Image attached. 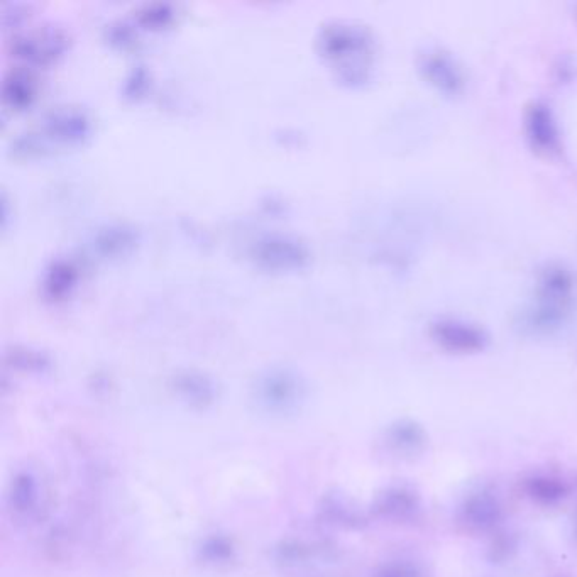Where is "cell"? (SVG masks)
<instances>
[{"mask_svg":"<svg viewBox=\"0 0 577 577\" xmlns=\"http://www.w3.org/2000/svg\"><path fill=\"white\" fill-rule=\"evenodd\" d=\"M300 398L297 380L286 374L270 376L259 388V402L271 412H288Z\"/></svg>","mask_w":577,"mask_h":577,"instance_id":"cell-5","label":"cell"},{"mask_svg":"<svg viewBox=\"0 0 577 577\" xmlns=\"http://www.w3.org/2000/svg\"><path fill=\"white\" fill-rule=\"evenodd\" d=\"M500 517V503L490 491H478L469 495L459 512V520L469 532H486L495 527Z\"/></svg>","mask_w":577,"mask_h":577,"instance_id":"cell-3","label":"cell"},{"mask_svg":"<svg viewBox=\"0 0 577 577\" xmlns=\"http://www.w3.org/2000/svg\"><path fill=\"white\" fill-rule=\"evenodd\" d=\"M574 535L577 537V513L576 517H574Z\"/></svg>","mask_w":577,"mask_h":577,"instance_id":"cell-11","label":"cell"},{"mask_svg":"<svg viewBox=\"0 0 577 577\" xmlns=\"http://www.w3.org/2000/svg\"><path fill=\"white\" fill-rule=\"evenodd\" d=\"M417 496L403 488L386 491L378 501L380 512L390 518H407L417 510Z\"/></svg>","mask_w":577,"mask_h":577,"instance_id":"cell-7","label":"cell"},{"mask_svg":"<svg viewBox=\"0 0 577 577\" xmlns=\"http://www.w3.org/2000/svg\"><path fill=\"white\" fill-rule=\"evenodd\" d=\"M525 127H527V138L537 151L547 154L557 151V146H559L557 124L545 105L534 104L528 109Z\"/></svg>","mask_w":577,"mask_h":577,"instance_id":"cell-4","label":"cell"},{"mask_svg":"<svg viewBox=\"0 0 577 577\" xmlns=\"http://www.w3.org/2000/svg\"><path fill=\"white\" fill-rule=\"evenodd\" d=\"M380 577H418L413 569L407 566H391Z\"/></svg>","mask_w":577,"mask_h":577,"instance_id":"cell-10","label":"cell"},{"mask_svg":"<svg viewBox=\"0 0 577 577\" xmlns=\"http://www.w3.org/2000/svg\"><path fill=\"white\" fill-rule=\"evenodd\" d=\"M41 503V484L31 473L17 474L9 495V508L17 518H31L38 515Z\"/></svg>","mask_w":577,"mask_h":577,"instance_id":"cell-6","label":"cell"},{"mask_svg":"<svg viewBox=\"0 0 577 577\" xmlns=\"http://www.w3.org/2000/svg\"><path fill=\"white\" fill-rule=\"evenodd\" d=\"M390 440L400 451H415L424 442V432L410 422H402L391 429Z\"/></svg>","mask_w":577,"mask_h":577,"instance_id":"cell-9","label":"cell"},{"mask_svg":"<svg viewBox=\"0 0 577 577\" xmlns=\"http://www.w3.org/2000/svg\"><path fill=\"white\" fill-rule=\"evenodd\" d=\"M430 336L442 349L461 354L483 351L488 344L483 329L456 319L437 320L430 325Z\"/></svg>","mask_w":577,"mask_h":577,"instance_id":"cell-2","label":"cell"},{"mask_svg":"<svg viewBox=\"0 0 577 577\" xmlns=\"http://www.w3.org/2000/svg\"><path fill=\"white\" fill-rule=\"evenodd\" d=\"M525 490H527L530 498L545 503V505H552L566 496L564 483H561L559 479L549 478V476H535V478L527 479Z\"/></svg>","mask_w":577,"mask_h":577,"instance_id":"cell-8","label":"cell"},{"mask_svg":"<svg viewBox=\"0 0 577 577\" xmlns=\"http://www.w3.org/2000/svg\"><path fill=\"white\" fill-rule=\"evenodd\" d=\"M418 68L427 83L440 94L456 97L466 88V75L462 66L451 53L440 48L425 50L418 60Z\"/></svg>","mask_w":577,"mask_h":577,"instance_id":"cell-1","label":"cell"}]
</instances>
